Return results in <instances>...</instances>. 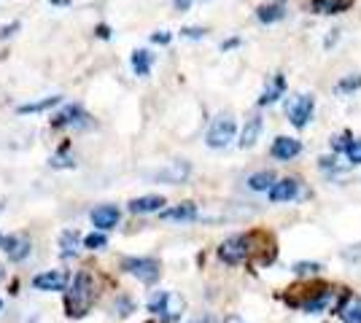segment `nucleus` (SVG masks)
I'll return each instance as SVG.
<instances>
[{"mask_svg": "<svg viewBox=\"0 0 361 323\" xmlns=\"http://www.w3.org/2000/svg\"><path fill=\"white\" fill-rule=\"evenodd\" d=\"M92 302H95V281L86 269H81L73 285H70V291H68V299H65L68 318H84L89 313Z\"/></svg>", "mask_w": 361, "mask_h": 323, "instance_id": "nucleus-1", "label": "nucleus"}, {"mask_svg": "<svg viewBox=\"0 0 361 323\" xmlns=\"http://www.w3.org/2000/svg\"><path fill=\"white\" fill-rule=\"evenodd\" d=\"M235 132H238L235 119H232L229 113H221V116H216L213 124H210V129H208V135H205V143H208L210 148H226L229 143L235 141Z\"/></svg>", "mask_w": 361, "mask_h": 323, "instance_id": "nucleus-2", "label": "nucleus"}, {"mask_svg": "<svg viewBox=\"0 0 361 323\" xmlns=\"http://www.w3.org/2000/svg\"><path fill=\"white\" fill-rule=\"evenodd\" d=\"M251 256V240L248 235H235L219 245V259L224 264H240Z\"/></svg>", "mask_w": 361, "mask_h": 323, "instance_id": "nucleus-3", "label": "nucleus"}, {"mask_svg": "<svg viewBox=\"0 0 361 323\" xmlns=\"http://www.w3.org/2000/svg\"><path fill=\"white\" fill-rule=\"evenodd\" d=\"M124 269L130 275H135L141 283H146V285L160 281V272H162L160 264L154 262V259H124Z\"/></svg>", "mask_w": 361, "mask_h": 323, "instance_id": "nucleus-4", "label": "nucleus"}, {"mask_svg": "<svg viewBox=\"0 0 361 323\" xmlns=\"http://www.w3.org/2000/svg\"><path fill=\"white\" fill-rule=\"evenodd\" d=\"M313 108H316V100H313L310 95H297L294 100L289 102V108H286L289 121H291L297 129H302V127L310 121V116H313Z\"/></svg>", "mask_w": 361, "mask_h": 323, "instance_id": "nucleus-5", "label": "nucleus"}, {"mask_svg": "<svg viewBox=\"0 0 361 323\" xmlns=\"http://www.w3.org/2000/svg\"><path fill=\"white\" fill-rule=\"evenodd\" d=\"M189 173H192V164L183 159H176V162H170V164H164L154 178L162 183H170V186H178V183H183L189 178Z\"/></svg>", "mask_w": 361, "mask_h": 323, "instance_id": "nucleus-6", "label": "nucleus"}, {"mask_svg": "<svg viewBox=\"0 0 361 323\" xmlns=\"http://www.w3.org/2000/svg\"><path fill=\"white\" fill-rule=\"evenodd\" d=\"M33 285L38 291H62L68 285V275L60 272V269H49V272H40L33 278Z\"/></svg>", "mask_w": 361, "mask_h": 323, "instance_id": "nucleus-7", "label": "nucleus"}, {"mask_svg": "<svg viewBox=\"0 0 361 323\" xmlns=\"http://www.w3.org/2000/svg\"><path fill=\"white\" fill-rule=\"evenodd\" d=\"M92 223L102 229V232H108V229H114L116 223H119V207L116 205H100V207H95L92 210Z\"/></svg>", "mask_w": 361, "mask_h": 323, "instance_id": "nucleus-8", "label": "nucleus"}, {"mask_svg": "<svg viewBox=\"0 0 361 323\" xmlns=\"http://www.w3.org/2000/svg\"><path fill=\"white\" fill-rule=\"evenodd\" d=\"M300 151H302V143L297 141V138H278V141L272 143V148H270V154L278 162L294 159Z\"/></svg>", "mask_w": 361, "mask_h": 323, "instance_id": "nucleus-9", "label": "nucleus"}, {"mask_svg": "<svg viewBox=\"0 0 361 323\" xmlns=\"http://www.w3.org/2000/svg\"><path fill=\"white\" fill-rule=\"evenodd\" d=\"M160 216L164 221H194L197 219V205L194 202H180L176 207L160 210Z\"/></svg>", "mask_w": 361, "mask_h": 323, "instance_id": "nucleus-10", "label": "nucleus"}, {"mask_svg": "<svg viewBox=\"0 0 361 323\" xmlns=\"http://www.w3.org/2000/svg\"><path fill=\"white\" fill-rule=\"evenodd\" d=\"M300 191V183L294 178H283V181H275L272 189H270V202H289L297 197Z\"/></svg>", "mask_w": 361, "mask_h": 323, "instance_id": "nucleus-11", "label": "nucleus"}, {"mask_svg": "<svg viewBox=\"0 0 361 323\" xmlns=\"http://www.w3.org/2000/svg\"><path fill=\"white\" fill-rule=\"evenodd\" d=\"M0 245H3V251L8 253L11 262H22V259L30 256V240H24V237H3Z\"/></svg>", "mask_w": 361, "mask_h": 323, "instance_id": "nucleus-12", "label": "nucleus"}, {"mask_svg": "<svg viewBox=\"0 0 361 323\" xmlns=\"http://www.w3.org/2000/svg\"><path fill=\"white\" fill-rule=\"evenodd\" d=\"M162 205H164V197L146 194V197H138V200L130 202V213H160Z\"/></svg>", "mask_w": 361, "mask_h": 323, "instance_id": "nucleus-13", "label": "nucleus"}, {"mask_svg": "<svg viewBox=\"0 0 361 323\" xmlns=\"http://www.w3.org/2000/svg\"><path fill=\"white\" fill-rule=\"evenodd\" d=\"M259 135H261V116H251V119L245 121V127H243V132H240V148L256 145Z\"/></svg>", "mask_w": 361, "mask_h": 323, "instance_id": "nucleus-14", "label": "nucleus"}, {"mask_svg": "<svg viewBox=\"0 0 361 323\" xmlns=\"http://www.w3.org/2000/svg\"><path fill=\"white\" fill-rule=\"evenodd\" d=\"M337 315H340L342 323H361V299L359 297H348V299L340 304Z\"/></svg>", "mask_w": 361, "mask_h": 323, "instance_id": "nucleus-15", "label": "nucleus"}, {"mask_svg": "<svg viewBox=\"0 0 361 323\" xmlns=\"http://www.w3.org/2000/svg\"><path fill=\"white\" fill-rule=\"evenodd\" d=\"M356 0H313V11L318 14H340V11H348Z\"/></svg>", "mask_w": 361, "mask_h": 323, "instance_id": "nucleus-16", "label": "nucleus"}, {"mask_svg": "<svg viewBox=\"0 0 361 323\" xmlns=\"http://www.w3.org/2000/svg\"><path fill=\"white\" fill-rule=\"evenodd\" d=\"M183 307H186V304H183V299H180L178 294H173V291H170V294H167V302H164V313H162V321H178L180 318V313H183Z\"/></svg>", "mask_w": 361, "mask_h": 323, "instance_id": "nucleus-17", "label": "nucleus"}, {"mask_svg": "<svg viewBox=\"0 0 361 323\" xmlns=\"http://www.w3.org/2000/svg\"><path fill=\"white\" fill-rule=\"evenodd\" d=\"M283 89H286V79H283L281 73H278V76L272 79V84H270V86H267V89L261 92L259 105H272V102H275L283 95Z\"/></svg>", "mask_w": 361, "mask_h": 323, "instance_id": "nucleus-18", "label": "nucleus"}, {"mask_svg": "<svg viewBox=\"0 0 361 323\" xmlns=\"http://www.w3.org/2000/svg\"><path fill=\"white\" fill-rule=\"evenodd\" d=\"M272 183H275V173L261 170V173H254V175L248 178V189H254V191H270Z\"/></svg>", "mask_w": 361, "mask_h": 323, "instance_id": "nucleus-19", "label": "nucleus"}, {"mask_svg": "<svg viewBox=\"0 0 361 323\" xmlns=\"http://www.w3.org/2000/svg\"><path fill=\"white\" fill-rule=\"evenodd\" d=\"M283 6H278V3H272V6H259L256 8V17H259V22H264V24H270V22H278L283 19Z\"/></svg>", "mask_w": 361, "mask_h": 323, "instance_id": "nucleus-20", "label": "nucleus"}, {"mask_svg": "<svg viewBox=\"0 0 361 323\" xmlns=\"http://www.w3.org/2000/svg\"><path fill=\"white\" fill-rule=\"evenodd\" d=\"M132 70L138 73V76H148V70H151V54L148 52H135L132 54Z\"/></svg>", "mask_w": 361, "mask_h": 323, "instance_id": "nucleus-21", "label": "nucleus"}, {"mask_svg": "<svg viewBox=\"0 0 361 323\" xmlns=\"http://www.w3.org/2000/svg\"><path fill=\"white\" fill-rule=\"evenodd\" d=\"M60 245H62V256H73L79 251V235L76 232H62Z\"/></svg>", "mask_w": 361, "mask_h": 323, "instance_id": "nucleus-22", "label": "nucleus"}, {"mask_svg": "<svg viewBox=\"0 0 361 323\" xmlns=\"http://www.w3.org/2000/svg\"><path fill=\"white\" fill-rule=\"evenodd\" d=\"M359 86H361V76L351 73V76H345V79L335 86V92H337V95H351V92H356Z\"/></svg>", "mask_w": 361, "mask_h": 323, "instance_id": "nucleus-23", "label": "nucleus"}, {"mask_svg": "<svg viewBox=\"0 0 361 323\" xmlns=\"http://www.w3.org/2000/svg\"><path fill=\"white\" fill-rule=\"evenodd\" d=\"M62 97H46V100L40 102H30V105H22L20 113H38V111H46V108H54V105H60Z\"/></svg>", "mask_w": 361, "mask_h": 323, "instance_id": "nucleus-24", "label": "nucleus"}, {"mask_svg": "<svg viewBox=\"0 0 361 323\" xmlns=\"http://www.w3.org/2000/svg\"><path fill=\"white\" fill-rule=\"evenodd\" d=\"M79 119H84V113H81L79 108H65L52 124H54V127H65V124H73V121H79Z\"/></svg>", "mask_w": 361, "mask_h": 323, "instance_id": "nucleus-25", "label": "nucleus"}, {"mask_svg": "<svg viewBox=\"0 0 361 323\" xmlns=\"http://www.w3.org/2000/svg\"><path fill=\"white\" fill-rule=\"evenodd\" d=\"M294 275H302V278H307V275H318V269H321V264L318 262H297L294 267Z\"/></svg>", "mask_w": 361, "mask_h": 323, "instance_id": "nucleus-26", "label": "nucleus"}, {"mask_svg": "<svg viewBox=\"0 0 361 323\" xmlns=\"http://www.w3.org/2000/svg\"><path fill=\"white\" fill-rule=\"evenodd\" d=\"M105 235H102V232H92V235H86V237H84V245H86V248H89V251H100V248H105Z\"/></svg>", "mask_w": 361, "mask_h": 323, "instance_id": "nucleus-27", "label": "nucleus"}, {"mask_svg": "<svg viewBox=\"0 0 361 323\" xmlns=\"http://www.w3.org/2000/svg\"><path fill=\"white\" fill-rule=\"evenodd\" d=\"M351 135H348V132H342V135H335V138H332V141H329V145H332V151H335V154H342V151H348V145H351Z\"/></svg>", "mask_w": 361, "mask_h": 323, "instance_id": "nucleus-28", "label": "nucleus"}, {"mask_svg": "<svg viewBox=\"0 0 361 323\" xmlns=\"http://www.w3.org/2000/svg\"><path fill=\"white\" fill-rule=\"evenodd\" d=\"M345 157H348V162H351V164H361V138L348 145Z\"/></svg>", "mask_w": 361, "mask_h": 323, "instance_id": "nucleus-29", "label": "nucleus"}, {"mask_svg": "<svg viewBox=\"0 0 361 323\" xmlns=\"http://www.w3.org/2000/svg\"><path fill=\"white\" fill-rule=\"evenodd\" d=\"M180 36H183V38H202V36H205V30H202V27H183V30H180Z\"/></svg>", "mask_w": 361, "mask_h": 323, "instance_id": "nucleus-30", "label": "nucleus"}, {"mask_svg": "<svg viewBox=\"0 0 361 323\" xmlns=\"http://www.w3.org/2000/svg\"><path fill=\"white\" fill-rule=\"evenodd\" d=\"M49 164H52V167H73L76 162H73V159H62V157H54V159H49Z\"/></svg>", "mask_w": 361, "mask_h": 323, "instance_id": "nucleus-31", "label": "nucleus"}, {"mask_svg": "<svg viewBox=\"0 0 361 323\" xmlns=\"http://www.w3.org/2000/svg\"><path fill=\"white\" fill-rule=\"evenodd\" d=\"M151 40H154V43H170V33H164V30H162V33H154Z\"/></svg>", "mask_w": 361, "mask_h": 323, "instance_id": "nucleus-32", "label": "nucleus"}, {"mask_svg": "<svg viewBox=\"0 0 361 323\" xmlns=\"http://www.w3.org/2000/svg\"><path fill=\"white\" fill-rule=\"evenodd\" d=\"M17 27H20L17 22H14V24H8V27H3V30H0V38H6V36H11V33H14Z\"/></svg>", "mask_w": 361, "mask_h": 323, "instance_id": "nucleus-33", "label": "nucleus"}, {"mask_svg": "<svg viewBox=\"0 0 361 323\" xmlns=\"http://www.w3.org/2000/svg\"><path fill=\"white\" fill-rule=\"evenodd\" d=\"M98 36H100V38H108V27H105V24L98 27Z\"/></svg>", "mask_w": 361, "mask_h": 323, "instance_id": "nucleus-34", "label": "nucleus"}, {"mask_svg": "<svg viewBox=\"0 0 361 323\" xmlns=\"http://www.w3.org/2000/svg\"><path fill=\"white\" fill-rule=\"evenodd\" d=\"M189 3H192V0H176V6H178L180 11H183V8H189Z\"/></svg>", "mask_w": 361, "mask_h": 323, "instance_id": "nucleus-35", "label": "nucleus"}, {"mask_svg": "<svg viewBox=\"0 0 361 323\" xmlns=\"http://www.w3.org/2000/svg\"><path fill=\"white\" fill-rule=\"evenodd\" d=\"M224 323H243V321H240V318H238V315H229V318H226V321H224Z\"/></svg>", "mask_w": 361, "mask_h": 323, "instance_id": "nucleus-36", "label": "nucleus"}, {"mask_svg": "<svg viewBox=\"0 0 361 323\" xmlns=\"http://www.w3.org/2000/svg\"><path fill=\"white\" fill-rule=\"evenodd\" d=\"M194 323H210V318H205V321H202V318H200V321H194Z\"/></svg>", "mask_w": 361, "mask_h": 323, "instance_id": "nucleus-37", "label": "nucleus"}, {"mask_svg": "<svg viewBox=\"0 0 361 323\" xmlns=\"http://www.w3.org/2000/svg\"><path fill=\"white\" fill-rule=\"evenodd\" d=\"M0 278H3V267H0Z\"/></svg>", "mask_w": 361, "mask_h": 323, "instance_id": "nucleus-38", "label": "nucleus"}, {"mask_svg": "<svg viewBox=\"0 0 361 323\" xmlns=\"http://www.w3.org/2000/svg\"><path fill=\"white\" fill-rule=\"evenodd\" d=\"M0 310H3V302H0Z\"/></svg>", "mask_w": 361, "mask_h": 323, "instance_id": "nucleus-39", "label": "nucleus"}]
</instances>
